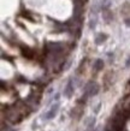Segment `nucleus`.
I'll return each instance as SVG.
<instances>
[{
    "mask_svg": "<svg viewBox=\"0 0 130 131\" xmlns=\"http://www.w3.org/2000/svg\"><path fill=\"white\" fill-rule=\"evenodd\" d=\"M93 68H94L95 71H100V70H103L104 68V61L101 59H96L93 64Z\"/></svg>",
    "mask_w": 130,
    "mask_h": 131,
    "instance_id": "20e7f679",
    "label": "nucleus"
},
{
    "mask_svg": "<svg viewBox=\"0 0 130 131\" xmlns=\"http://www.w3.org/2000/svg\"><path fill=\"white\" fill-rule=\"evenodd\" d=\"M130 66V57L128 58V61H126V68H129Z\"/></svg>",
    "mask_w": 130,
    "mask_h": 131,
    "instance_id": "f8f14e48",
    "label": "nucleus"
},
{
    "mask_svg": "<svg viewBox=\"0 0 130 131\" xmlns=\"http://www.w3.org/2000/svg\"><path fill=\"white\" fill-rule=\"evenodd\" d=\"M99 93V85L95 82L91 81L84 85V96L83 99L86 100L87 97H91V96H95Z\"/></svg>",
    "mask_w": 130,
    "mask_h": 131,
    "instance_id": "f257e3e1",
    "label": "nucleus"
},
{
    "mask_svg": "<svg viewBox=\"0 0 130 131\" xmlns=\"http://www.w3.org/2000/svg\"><path fill=\"white\" fill-rule=\"evenodd\" d=\"M58 110H59V103H55V105H53L51 107V110L45 114V118L46 119H52V118H54L55 114L58 113Z\"/></svg>",
    "mask_w": 130,
    "mask_h": 131,
    "instance_id": "f03ea898",
    "label": "nucleus"
},
{
    "mask_svg": "<svg viewBox=\"0 0 130 131\" xmlns=\"http://www.w3.org/2000/svg\"><path fill=\"white\" fill-rule=\"evenodd\" d=\"M95 25H96V12L92 11V13H91V22H89V27H91V29H94Z\"/></svg>",
    "mask_w": 130,
    "mask_h": 131,
    "instance_id": "423d86ee",
    "label": "nucleus"
},
{
    "mask_svg": "<svg viewBox=\"0 0 130 131\" xmlns=\"http://www.w3.org/2000/svg\"><path fill=\"white\" fill-rule=\"evenodd\" d=\"M92 131H100V127H95V129H93Z\"/></svg>",
    "mask_w": 130,
    "mask_h": 131,
    "instance_id": "ddd939ff",
    "label": "nucleus"
},
{
    "mask_svg": "<svg viewBox=\"0 0 130 131\" xmlns=\"http://www.w3.org/2000/svg\"><path fill=\"white\" fill-rule=\"evenodd\" d=\"M107 39V35L106 34H99L96 37H95V43L96 45H101L105 42V40Z\"/></svg>",
    "mask_w": 130,
    "mask_h": 131,
    "instance_id": "0eeeda50",
    "label": "nucleus"
},
{
    "mask_svg": "<svg viewBox=\"0 0 130 131\" xmlns=\"http://www.w3.org/2000/svg\"><path fill=\"white\" fill-rule=\"evenodd\" d=\"M23 56L27 57V58H33V56H34V52H33V49H30V48H23Z\"/></svg>",
    "mask_w": 130,
    "mask_h": 131,
    "instance_id": "6e6552de",
    "label": "nucleus"
},
{
    "mask_svg": "<svg viewBox=\"0 0 130 131\" xmlns=\"http://www.w3.org/2000/svg\"><path fill=\"white\" fill-rule=\"evenodd\" d=\"M125 25L126 27H130V18H126L125 19Z\"/></svg>",
    "mask_w": 130,
    "mask_h": 131,
    "instance_id": "9d476101",
    "label": "nucleus"
},
{
    "mask_svg": "<svg viewBox=\"0 0 130 131\" xmlns=\"http://www.w3.org/2000/svg\"><path fill=\"white\" fill-rule=\"evenodd\" d=\"M99 108H100V103H99L98 106L95 107V110H94V112H95V113H98V112H99Z\"/></svg>",
    "mask_w": 130,
    "mask_h": 131,
    "instance_id": "9b49d317",
    "label": "nucleus"
},
{
    "mask_svg": "<svg viewBox=\"0 0 130 131\" xmlns=\"http://www.w3.org/2000/svg\"><path fill=\"white\" fill-rule=\"evenodd\" d=\"M110 0H101L100 1V8L101 10H108V7H110Z\"/></svg>",
    "mask_w": 130,
    "mask_h": 131,
    "instance_id": "1a4fd4ad",
    "label": "nucleus"
},
{
    "mask_svg": "<svg viewBox=\"0 0 130 131\" xmlns=\"http://www.w3.org/2000/svg\"><path fill=\"white\" fill-rule=\"evenodd\" d=\"M103 17H104V19L106 20V22H111L112 18H113L112 12H111L110 10H103Z\"/></svg>",
    "mask_w": 130,
    "mask_h": 131,
    "instance_id": "39448f33",
    "label": "nucleus"
},
{
    "mask_svg": "<svg viewBox=\"0 0 130 131\" xmlns=\"http://www.w3.org/2000/svg\"><path fill=\"white\" fill-rule=\"evenodd\" d=\"M72 94H74V84H72V81H69L65 89H64V95L66 97H71Z\"/></svg>",
    "mask_w": 130,
    "mask_h": 131,
    "instance_id": "7ed1b4c3",
    "label": "nucleus"
}]
</instances>
